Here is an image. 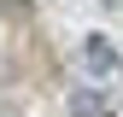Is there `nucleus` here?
Returning <instances> with one entry per match:
<instances>
[{"label":"nucleus","mask_w":123,"mask_h":117,"mask_svg":"<svg viewBox=\"0 0 123 117\" xmlns=\"http://www.w3.org/2000/svg\"><path fill=\"white\" fill-rule=\"evenodd\" d=\"M82 53H88V64H94V76H111V70H117V47H111L105 35H88Z\"/></svg>","instance_id":"f257e3e1"},{"label":"nucleus","mask_w":123,"mask_h":117,"mask_svg":"<svg viewBox=\"0 0 123 117\" xmlns=\"http://www.w3.org/2000/svg\"><path fill=\"white\" fill-rule=\"evenodd\" d=\"M70 117H111V105H105L100 94H76L70 99Z\"/></svg>","instance_id":"f03ea898"}]
</instances>
